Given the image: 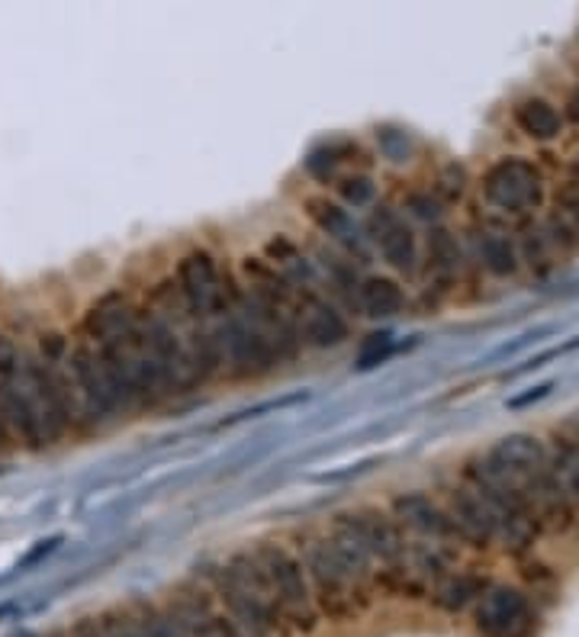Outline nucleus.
Returning a JSON list of instances; mask_svg holds the SVG:
<instances>
[{
  "mask_svg": "<svg viewBox=\"0 0 579 637\" xmlns=\"http://www.w3.org/2000/svg\"><path fill=\"white\" fill-rule=\"evenodd\" d=\"M486 592V582L480 577H473V574H458V577H441L438 579V586H435V605L441 609V612H461L466 609L476 595H483Z\"/></svg>",
  "mask_w": 579,
  "mask_h": 637,
  "instance_id": "nucleus-19",
  "label": "nucleus"
},
{
  "mask_svg": "<svg viewBox=\"0 0 579 637\" xmlns=\"http://www.w3.org/2000/svg\"><path fill=\"white\" fill-rule=\"evenodd\" d=\"M554 390V380H547V384H541V387H531L528 393H521V397H512L509 400V409H524V405L537 403V400H544L547 393Z\"/></svg>",
  "mask_w": 579,
  "mask_h": 637,
  "instance_id": "nucleus-29",
  "label": "nucleus"
},
{
  "mask_svg": "<svg viewBox=\"0 0 579 637\" xmlns=\"http://www.w3.org/2000/svg\"><path fill=\"white\" fill-rule=\"evenodd\" d=\"M213 595L241 637H287L290 628L255 551H235L210 574Z\"/></svg>",
  "mask_w": 579,
  "mask_h": 637,
  "instance_id": "nucleus-1",
  "label": "nucleus"
},
{
  "mask_svg": "<svg viewBox=\"0 0 579 637\" xmlns=\"http://www.w3.org/2000/svg\"><path fill=\"white\" fill-rule=\"evenodd\" d=\"M458 268H461L458 238L448 229H435L428 235V271L438 278H454Z\"/></svg>",
  "mask_w": 579,
  "mask_h": 637,
  "instance_id": "nucleus-20",
  "label": "nucleus"
},
{
  "mask_svg": "<svg viewBox=\"0 0 579 637\" xmlns=\"http://www.w3.org/2000/svg\"><path fill=\"white\" fill-rule=\"evenodd\" d=\"M574 174H577V177H579V155H577V158H574Z\"/></svg>",
  "mask_w": 579,
  "mask_h": 637,
  "instance_id": "nucleus-34",
  "label": "nucleus"
},
{
  "mask_svg": "<svg viewBox=\"0 0 579 637\" xmlns=\"http://www.w3.org/2000/svg\"><path fill=\"white\" fill-rule=\"evenodd\" d=\"M560 473L567 476V489L579 499V458L577 455H567V461L560 467Z\"/></svg>",
  "mask_w": 579,
  "mask_h": 637,
  "instance_id": "nucleus-31",
  "label": "nucleus"
},
{
  "mask_svg": "<svg viewBox=\"0 0 579 637\" xmlns=\"http://www.w3.org/2000/svg\"><path fill=\"white\" fill-rule=\"evenodd\" d=\"M71 384H74V403H78V428H101L119 415L114 390L107 384V374L101 367L97 347L81 342L68 351Z\"/></svg>",
  "mask_w": 579,
  "mask_h": 637,
  "instance_id": "nucleus-4",
  "label": "nucleus"
},
{
  "mask_svg": "<svg viewBox=\"0 0 579 637\" xmlns=\"http://www.w3.org/2000/svg\"><path fill=\"white\" fill-rule=\"evenodd\" d=\"M332 521L347 528L367 547V554L374 557L377 570L380 567L383 570L393 567L405 554L403 528L393 521V516H387L380 509H351V512H339Z\"/></svg>",
  "mask_w": 579,
  "mask_h": 637,
  "instance_id": "nucleus-9",
  "label": "nucleus"
},
{
  "mask_svg": "<svg viewBox=\"0 0 579 637\" xmlns=\"http://www.w3.org/2000/svg\"><path fill=\"white\" fill-rule=\"evenodd\" d=\"M13 637H39V635H33V632H20V635H13Z\"/></svg>",
  "mask_w": 579,
  "mask_h": 637,
  "instance_id": "nucleus-33",
  "label": "nucleus"
},
{
  "mask_svg": "<svg viewBox=\"0 0 579 637\" xmlns=\"http://www.w3.org/2000/svg\"><path fill=\"white\" fill-rule=\"evenodd\" d=\"M52 637H104V632H101V618H81V622L71 625V632H61V635Z\"/></svg>",
  "mask_w": 579,
  "mask_h": 637,
  "instance_id": "nucleus-30",
  "label": "nucleus"
},
{
  "mask_svg": "<svg viewBox=\"0 0 579 637\" xmlns=\"http://www.w3.org/2000/svg\"><path fill=\"white\" fill-rule=\"evenodd\" d=\"M135 316L139 312L129 303V296L122 290H110V293H104L101 299L91 303V309L84 312L81 329H84V335H87L91 345H101L107 339H116V335L129 332L135 326Z\"/></svg>",
  "mask_w": 579,
  "mask_h": 637,
  "instance_id": "nucleus-13",
  "label": "nucleus"
},
{
  "mask_svg": "<svg viewBox=\"0 0 579 637\" xmlns=\"http://www.w3.org/2000/svg\"><path fill=\"white\" fill-rule=\"evenodd\" d=\"M405 210H409L412 216L425 220V223L441 220V200L432 197V193H409V197H405Z\"/></svg>",
  "mask_w": 579,
  "mask_h": 637,
  "instance_id": "nucleus-27",
  "label": "nucleus"
},
{
  "mask_svg": "<svg viewBox=\"0 0 579 637\" xmlns=\"http://www.w3.org/2000/svg\"><path fill=\"white\" fill-rule=\"evenodd\" d=\"M476 248H480V261H483V268H486L489 274H496V278H512V274L519 271L521 261L519 248H516V241H512L506 232L499 229L480 232Z\"/></svg>",
  "mask_w": 579,
  "mask_h": 637,
  "instance_id": "nucleus-17",
  "label": "nucleus"
},
{
  "mask_svg": "<svg viewBox=\"0 0 579 637\" xmlns=\"http://www.w3.org/2000/svg\"><path fill=\"white\" fill-rule=\"evenodd\" d=\"M483 197L503 213H528L544 197L541 172L524 158H503L483 177Z\"/></svg>",
  "mask_w": 579,
  "mask_h": 637,
  "instance_id": "nucleus-6",
  "label": "nucleus"
},
{
  "mask_svg": "<svg viewBox=\"0 0 579 637\" xmlns=\"http://www.w3.org/2000/svg\"><path fill=\"white\" fill-rule=\"evenodd\" d=\"M393 521L400 528H409L422 538H432V541H445V538H458L454 531V521L448 516V509H441L432 496L425 493H400L390 506Z\"/></svg>",
  "mask_w": 579,
  "mask_h": 637,
  "instance_id": "nucleus-12",
  "label": "nucleus"
},
{
  "mask_svg": "<svg viewBox=\"0 0 579 637\" xmlns=\"http://www.w3.org/2000/svg\"><path fill=\"white\" fill-rule=\"evenodd\" d=\"M567 114H570V119L574 122H579V91L570 97V104H567Z\"/></svg>",
  "mask_w": 579,
  "mask_h": 637,
  "instance_id": "nucleus-32",
  "label": "nucleus"
},
{
  "mask_svg": "<svg viewBox=\"0 0 579 637\" xmlns=\"http://www.w3.org/2000/svg\"><path fill=\"white\" fill-rule=\"evenodd\" d=\"M335 187H339L342 203L351 207V210H364V207H370L377 200V184L367 174H345V177H339Z\"/></svg>",
  "mask_w": 579,
  "mask_h": 637,
  "instance_id": "nucleus-24",
  "label": "nucleus"
},
{
  "mask_svg": "<svg viewBox=\"0 0 579 637\" xmlns=\"http://www.w3.org/2000/svg\"><path fill=\"white\" fill-rule=\"evenodd\" d=\"M357 306H361V312L367 319H377V322L380 319H393V316L403 312L405 293L393 278L374 274V278H364L361 281V287H357Z\"/></svg>",
  "mask_w": 579,
  "mask_h": 637,
  "instance_id": "nucleus-15",
  "label": "nucleus"
},
{
  "mask_svg": "<svg viewBox=\"0 0 579 637\" xmlns=\"http://www.w3.org/2000/svg\"><path fill=\"white\" fill-rule=\"evenodd\" d=\"M537 615L516 586H489L476 605V632L483 637H531Z\"/></svg>",
  "mask_w": 579,
  "mask_h": 637,
  "instance_id": "nucleus-7",
  "label": "nucleus"
},
{
  "mask_svg": "<svg viewBox=\"0 0 579 637\" xmlns=\"http://www.w3.org/2000/svg\"><path fill=\"white\" fill-rule=\"evenodd\" d=\"M516 122H519L521 132H524L528 139H534V142H551V139H557L560 129H564V119L557 114V107L547 104L544 97H528V101H521L519 110H516Z\"/></svg>",
  "mask_w": 579,
  "mask_h": 637,
  "instance_id": "nucleus-16",
  "label": "nucleus"
},
{
  "mask_svg": "<svg viewBox=\"0 0 579 637\" xmlns=\"http://www.w3.org/2000/svg\"><path fill=\"white\" fill-rule=\"evenodd\" d=\"M299 564L309 579V592L316 602L319 618L329 622H354L367 605H370V592L367 586H361L357 579L347 574V567L339 561V554L326 538H309L303 544Z\"/></svg>",
  "mask_w": 579,
  "mask_h": 637,
  "instance_id": "nucleus-2",
  "label": "nucleus"
},
{
  "mask_svg": "<svg viewBox=\"0 0 579 637\" xmlns=\"http://www.w3.org/2000/svg\"><path fill=\"white\" fill-rule=\"evenodd\" d=\"M367 232L380 251V258L400 271V274H415L418 268V245H415V232L405 226V220L393 210V207H374L370 213V223H367Z\"/></svg>",
  "mask_w": 579,
  "mask_h": 637,
  "instance_id": "nucleus-10",
  "label": "nucleus"
},
{
  "mask_svg": "<svg viewBox=\"0 0 579 637\" xmlns=\"http://www.w3.org/2000/svg\"><path fill=\"white\" fill-rule=\"evenodd\" d=\"M554 332V326H537V329H531V332H524L519 335L516 342H506V345H499L489 357H486V364H496V361H506V357H512V354H519L521 347H528L531 342H541L544 335H551Z\"/></svg>",
  "mask_w": 579,
  "mask_h": 637,
  "instance_id": "nucleus-26",
  "label": "nucleus"
},
{
  "mask_svg": "<svg viewBox=\"0 0 579 637\" xmlns=\"http://www.w3.org/2000/svg\"><path fill=\"white\" fill-rule=\"evenodd\" d=\"M255 557L261 561V567L268 574V582L277 595V605L284 612L290 632L312 635L319 628V612H316L309 579H306L299 557L290 551L287 544H277V541H261L255 547Z\"/></svg>",
  "mask_w": 579,
  "mask_h": 637,
  "instance_id": "nucleus-3",
  "label": "nucleus"
},
{
  "mask_svg": "<svg viewBox=\"0 0 579 637\" xmlns=\"http://www.w3.org/2000/svg\"><path fill=\"white\" fill-rule=\"evenodd\" d=\"M306 213H309V220L326 232L329 238H335L339 245H345L351 255L354 251L364 255V235L354 226L351 213H347L342 203H335L329 197H312V200H306Z\"/></svg>",
  "mask_w": 579,
  "mask_h": 637,
  "instance_id": "nucleus-14",
  "label": "nucleus"
},
{
  "mask_svg": "<svg viewBox=\"0 0 579 637\" xmlns=\"http://www.w3.org/2000/svg\"><path fill=\"white\" fill-rule=\"evenodd\" d=\"M296 335H299V345L329 351V347L345 345L351 326L339 312V306L309 293V296H303V303L296 309Z\"/></svg>",
  "mask_w": 579,
  "mask_h": 637,
  "instance_id": "nucleus-11",
  "label": "nucleus"
},
{
  "mask_svg": "<svg viewBox=\"0 0 579 637\" xmlns=\"http://www.w3.org/2000/svg\"><path fill=\"white\" fill-rule=\"evenodd\" d=\"M354 152H357V142H351V139L322 142V145H316V149L306 155V172L312 174L319 184H329V180H335L339 168L345 165Z\"/></svg>",
  "mask_w": 579,
  "mask_h": 637,
  "instance_id": "nucleus-18",
  "label": "nucleus"
},
{
  "mask_svg": "<svg viewBox=\"0 0 579 637\" xmlns=\"http://www.w3.org/2000/svg\"><path fill=\"white\" fill-rule=\"evenodd\" d=\"M374 139H377L380 155L390 165H409L415 158V139H412V132L403 129V126H377Z\"/></svg>",
  "mask_w": 579,
  "mask_h": 637,
  "instance_id": "nucleus-21",
  "label": "nucleus"
},
{
  "mask_svg": "<svg viewBox=\"0 0 579 637\" xmlns=\"http://www.w3.org/2000/svg\"><path fill=\"white\" fill-rule=\"evenodd\" d=\"M177 296L184 303V309L200 319V316H210V312H229L232 306L238 299H229L226 296V287H223V278H220V264L210 251L203 248H193L187 251L180 261H177Z\"/></svg>",
  "mask_w": 579,
  "mask_h": 637,
  "instance_id": "nucleus-5",
  "label": "nucleus"
},
{
  "mask_svg": "<svg viewBox=\"0 0 579 637\" xmlns=\"http://www.w3.org/2000/svg\"><path fill=\"white\" fill-rule=\"evenodd\" d=\"M551 238L554 245H579V193H567L560 203H557V213L551 220Z\"/></svg>",
  "mask_w": 579,
  "mask_h": 637,
  "instance_id": "nucleus-23",
  "label": "nucleus"
},
{
  "mask_svg": "<svg viewBox=\"0 0 579 637\" xmlns=\"http://www.w3.org/2000/svg\"><path fill=\"white\" fill-rule=\"evenodd\" d=\"M397 351V339H393V332L390 329H380V332H370V335H364L361 339V345H357V354H354V370H374V367H380L383 361H390V354Z\"/></svg>",
  "mask_w": 579,
  "mask_h": 637,
  "instance_id": "nucleus-22",
  "label": "nucleus"
},
{
  "mask_svg": "<svg viewBox=\"0 0 579 637\" xmlns=\"http://www.w3.org/2000/svg\"><path fill=\"white\" fill-rule=\"evenodd\" d=\"M168 615L187 637H241L216 595L197 582L180 586L168 602Z\"/></svg>",
  "mask_w": 579,
  "mask_h": 637,
  "instance_id": "nucleus-8",
  "label": "nucleus"
},
{
  "mask_svg": "<svg viewBox=\"0 0 579 637\" xmlns=\"http://www.w3.org/2000/svg\"><path fill=\"white\" fill-rule=\"evenodd\" d=\"M463 187H466V172L461 165H448L441 177H438V190L448 197V200H461Z\"/></svg>",
  "mask_w": 579,
  "mask_h": 637,
  "instance_id": "nucleus-28",
  "label": "nucleus"
},
{
  "mask_svg": "<svg viewBox=\"0 0 579 637\" xmlns=\"http://www.w3.org/2000/svg\"><path fill=\"white\" fill-rule=\"evenodd\" d=\"M97 618H101V632H104V637H142L139 618H135V612H129V609H110V612H104V615H97Z\"/></svg>",
  "mask_w": 579,
  "mask_h": 637,
  "instance_id": "nucleus-25",
  "label": "nucleus"
}]
</instances>
